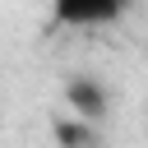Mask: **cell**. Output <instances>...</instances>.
<instances>
[{"label": "cell", "instance_id": "6da1fadb", "mask_svg": "<svg viewBox=\"0 0 148 148\" xmlns=\"http://www.w3.org/2000/svg\"><path fill=\"white\" fill-rule=\"evenodd\" d=\"M130 0H56V23L65 28H97V23H111L120 18Z\"/></svg>", "mask_w": 148, "mask_h": 148}, {"label": "cell", "instance_id": "7a4b0ae2", "mask_svg": "<svg viewBox=\"0 0 148 148\" xmlns=\"http://www.w3.org/2000/svg\"><path fill=\"white\" fill-rule=\"evenodd\" d=\"M65 97H69L74 116H83V120H92V125L106 116V88H102V83H92V79H74Z\"/></svg>", "mask_w": 148, "mask_h": 148}, {"label": "cell", "instance_id": "3957f363", "mask_svg": "<svg viewBox=\"0 0 148 148\" xmlns=\"http://www.w3.org/2000/svg\"><path fill=\"white\" fill-rule=\"evenodd\" d=\"M56 143L60 148H97V130H92V120L69 111L65 120H56Z\"/></svg>", "mask_w": 148, "mask_h": 148}]
</instances>
